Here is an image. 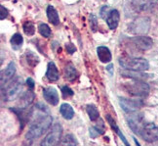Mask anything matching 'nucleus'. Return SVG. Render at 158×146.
Wrapping results in <instances>:
<instances>
[{
	"label": "nucleus",
	"instance_id": "f257e3e1",
	"mask_svg": "<svg viewBox=\"0 0 158 146\" xmlns=\"http://www.w3.org/2000/svg\"><path fill=\"white\" fill-rule=\"evenodd\" d=\"M30 126L26 135L27 140H34L38 138L49 129L52 125V117L45 105L36 104L30 115Z\"/></svg>",
	"mask_w": 158,
	"mask_h": 146
},
{
	"label": "nucleus",
	"instance_id": "f03ea898",
	"mask_svg": "<svg viewBox=\"0 0 158 146\" xmlns=\"http://www.w3.org/2000/svg\"><path fill=\"white\" fill-rule=\"evenodd\" d=\"M123 88L133 96L145 97L149 93V86L142 80H135L130 82H125L123 84Z\"/></svg>",
	"mask_w": 158,
	"mask_h": 146
},
{
	"label": "nucleus",
	"instance_id": "7ed1b4c3",
	"mask_svg": "<svg viewBox=\"0 0 158 146\" xmlns=\"http://www.w3.org/2000/svg\"><path fill=\"white\" fill-rule=\"evenodd\" d=\"M119 64L126 70L133 71H147L149 68V63L143 58H120Z\"/></svg>",
	"mask_w": 158,
	"mask_h": 146
},
{
	"label": "nucleus",
	"instance_id": "20e7f679",
	"mask_svg": "<svg viewBox=\"0 0 158 146\" xmlns=\"http://www.w3.org/2000/svg\"><path fill=\"white\" fill-rule=\"evenodd\" d=\"M9 82V83H6L5 88L2 87V97L5 101L15 99L21 93V90L23 89V82L19 77L15 78L13 81L10 80Z\"/></svg>",
	"mask_w": 158,
	"mask_h": 146
},
{
	"label": "nucleus",
	"instance_id": "39448f33",
	"mask_svg": "<svg viewBox=\"0 0 158 146\" xmlns=\"http://www.w3.org/2000/svg\"><path fill=\"white\" fill-rule=\"evenodd\" d=\"M138 135L141 136L144 141L154 142L158 140V126L153 123H143Z\"/></svg>",
	"mask_w": 158,
	"mask_h": 146
},
{
	"label": "nucleus",
	"instance_id": "423d86ee",
	"mask_svg": "<svg viewBox=\"0 0 158 146\" xmlns=\"http://www.w3.org/2000/svg\"><path fill=\"white\" fill-rule=\"evenodd\" d=\"M63 133V127L60 124H55L52 127L51 131L48 133L45 139L41 142V145L43 146H53L60 142V136Z\"/></svg>",
	"mask_w": 158,
	"mask_h": 146
},
{
	"label": "nucleus",
	"instance_id": "0eeeda50",
	"mask_svg": "<svg viewBox=\"0 0 158 146\" xmlns=\"http://www.w3.org/2000/svg\"><path fill=\"white\" fill-rule=\"evenodd\" d=\"M149 27H150L149 19H148V18H139V19L135 20L131 24L129 29L133 33L143 34L148 32Z\"/></svg>",
	"mask_w": 158,
	"mask_h": 146
},
{
	"label": "nucleus",
	"instance_id": "6e6552de",
	"mask_svg": "<svg viewBox=\"0 0 158 146\" xmlns=\"http://www.w3.org/2000/svg\"><path fill=\"white\" fill-rule=\"evenodd\" d=\"M119 104L126 113H133V112H137L139 108L143 106V101L142 99L120 98Z\"/></svg>",
	"mask_w": 158,
	"mask_h": 146
},
{
	"label": "nucleus",
	"instance_id": "1a4fd4ad",
	"mask_svg": "<svg viewBox=\"0 0 158 146\" xmlns=\"http://www.w3.org/2000/svg\"><path fill=\"white\" fill-rule=\"evenodd\" d=\"M132 44L135 46L136 49L141 50V51H147L149 50L153 45V41L148 36L144 35H139L135 36V38H131Z\"/></svg>",
	"mask_w": 158,
	"mask_h": 146
},
{
	"label": "nucleus",
	"instance_id": "9d476101",
	"mask_svg": "<svg viewBox=\"0 0 158 146\" xmlns=\"http://www.w3.org/2000/svg\"><path fill=\"white\" fill-rule=\"evenodd\" d=\"M158 0H133L132 7L136 12H148L157 5Z\"/></svg>",
	"mask_w": 158,
	"mask_h": 146
},
{
	"label": "nucleus",
	"instance_id": "9b49d317",
	"mask_svg": "<svg viewBox=\"0 0 158 146\" xmlns=\"http://www.w3.org/2000/svg\"><path fill=\"white\" fill-rule=\"evenodd\" d=\"M43 96L45 100L50 103L51 105L53 106H56L58 105L59 103V94H58V91L55 89L54 87H47L43 89Z\"/></svg>",
	"mask_w": 158,
	"mask_h": 146
},
{
	"label": "nucleus",
	"instance_id": "f8f14e48",
	"mask_svg": "<svg viewBox=\"0 0 158 146\" xmlns=\"http://www.w3.org/2000/svg\"><path fill=\"white\" fill-rule=\"evenodd\" d=\"M15 73H16V65L14 62H10L7 66V68L1 73V86H3L10 80H12Z\"/></svg>",
	"mask_w": 158,
	"mask_h": 146
},
{
	"label": "nucleus",
	"instance_id": "ddd939ff",
	"mask_svg": "<svg viewBox=\"0 0 158 146\" xmlns=\"http://www.w3.org/2000/svg\"><path fill=\"white\" fill-rule=\"evenodd\" d=\"M119 19H120V15H119V12L116 9H112L110 11V13L108 14L107 18H106V23H107V26L110 29H115L118 27V24H119Z\"/></svg>",
	"mask_w": 158,
	"mask_h": 146
},
{
	"label": "nucleus",
	"instance_id": "4468645a",
	"mask_svg": "<svg viewBox=\"0 0 158 146\" xmlns=\"http://www.w3.org/2000/svg\"><path fill=\"white\" fill-rule=\"evenodd\" d=\"M46 77L50 82H57L60 78V73L58 71V68L56 64L54 62H49L47 67V72H46Z\"/></svg>",
	"mask_w": 158,
	"mask_h": 146
},
{
	"label": "nucleus",
	"instance_id": "2eb2a0df",
	"mask_svg": "<svg viewBox=\"0 0 158 146\" xmlns=\"http://www.w3.org/2000/svg\"><path fill=\"white\" fill-rule=\"evenodd\" d=\"M97 54L102 63H109L112 59L110 50L106 46H99L97 48Z\"/></svg>",
	"mask_w": 158,
	"mask_h": 146
},
{
	"label": "nucleus",
	"instance_id": "dca6fc26",
	"mask_svg": "<svg viewBox=\"0 0 158 146\" xmlns=\"http://www.w3.org/2000/svg\"><path fill=\"white\" fill-rule=\"evenodd\" d=\"M124 77H129L131 78H135V80H142V81H144L148 78L149 75L148 74H144L142 71H133V70H126V71H123L121 73Z\"/></svg>",
	"mask_w": 158,
	"mask_h": 146
},
{
	"label": "nucleus",
	"instance_id": "f3484780",
	"mask_svg": "<svg viewBox=\"0 0 158 146\" xmlns=\"http://www.w3.org/2000/svg\"><path fill=\"white\" fill-rule=\"evenodd\" d=\"M64 77L68 81L73 82L78 77V73L75 69V67L72 64H68L64 68Z\"/></svg>",
	"mask_w": 158,
	"mask_h": 146
},
{
	"label": "nucleus",
	"instance_id": "a211bd4d",
	"mask_svg": "<svg viewBox=\"0 0 158 146\" xmlns=\"http://www.w3.org/2000/svg\"><path fill=\"white\" fill-rule=\"evenodd\" d=\"M60 112L65 120H71L74 117V110L68 103H64L60 107Z\"/></svg>",
	"mask_w": 158,
	"mask_h": 146
},
{
	"label": "nucleus",
	"instance_id": "6ab92c4d",
	"mask_svg": "<svg viewBox=\"0 0 158 146\" xmlns=\"http://www.w3.org/2000/svg\"><path fill=\"white\" fill-rule=\"evenodd\" d=\"M47 17L48 19H49V21L53 24V25L57 26L60 24V17H59V14L57 10L55 9L52 5H49L47 7Z\"/></svg>",
	"mask_w": 158,
	"mask_h": 146
},
{
	"label": "nucleus",
	"instance_id": "aec40b11",
	"mask_svg": "<svg viewBox=\"0 0 158 146\" xmlns=\"http://www.w3.org/2000/svg\"><path fill=\"white\" fill-rule=\"evenodd\" d=\"M106 120H107V122H108V124L110 125V126L112 127V130L117 133V135L120 136V138H121V140H122L123 142H124V144L125 145H129V143H128V141L126 140V138H125V136H124V135L122 132L120 131V130H119V127L117 126V125H116V122H115L112 118H111V116L110 115H106Z\"/></svg>",
	"mask_w": 158,
	"mask_h": 146
},
{
	"label": "nucleus",
	"instance_id": "412c9836",
	"mask_svg": "<svg viewBox=\"0 0 158 146\" xmlns=\"http://www.w3.org/2000/svg\"><path fill=\"white\" fill-rule=\"evenodd\" d=\"M105 131H106L105 125L102 123V121H101V123H99L97 126L90 127V136L92 138H96L97 136L104 135Z\"/></svg>",
	"mask_w": 158,
	"mask_h": 146
},
{
	"label": "nucleus",
	"instance_id": "4be33fe9",
	"mask_svg": "<svg viewBox=\"0 0 158 146\" xmlns=\"http://www.w3.org/2000/svg\"><path fill=\"white\" fill-rule=\"evenodd\" d=\"M86 111H87V114L90 118L91 121H97L100 117V113H99V110L97 109V107L95 105H88L87 108H86Z\"/></svg>",
	"mask_w": 158,
	"mask_h": 146
},
{
	"label": "nucleus",
	"instance_id": "5701e85b",
	"mask_svg": "<svg viewBox=\"0 0 158 146\" xmlns=\"http://www.w3.org/2000/svg\"><path fill=\"white\" fill-rule=\"evenodd\" d=\"M26 59H27V64L30 67H32V68L39 63V58L36 56L35 54H33L31 51H27V54H26Z\"/></svg>",
	"mask_w": 158,
	"mask_h": 146
},
{
	"label": "nucleus",
	"instance_id": "b1692460",
	"mask_svg": "<svg viewBox=\"0 0 158 146\" xmlns=\"http://www.w3.org/2000/svg\"><path fill=\"white\" fill-rule=\"evenodd\" d=\"M39 33L42 36H44V38H50V36L52 35V30L50 29V27L47 25V24H40L39 27Z\"/></svg>",
	"mask_w": 158,
	"mask_h": 146
},
{
	"label": "nucleus",
	"instance_id": "393cba45",
	"mask_svg": "<svg viewBox=\"0 0 158 146\" xmlns=\"http://www.w3.org/2000/svg\"><path fill=\"white\" fill-rule=\"evenodd\" d=\"M23 32H25V33L28 36H31L34 34L35 33V27L34 25L31 23V22H26L25 24L23 25Z\"/></svg>",
	"mask_w": 158,
	"mask_h": 146
},
{
	"label": "nucleus",
	"instance_id": "a878e982",
	"mask_svg": "<svg viewBox=\"0 0 158 146\" xmlns=\"http://www.w3.org/2000/svg\"><path fill=\"white\" fill-rule=\"evenodd\" d=\"M62 145H75V144H78V142L76 141L75 137L72 135H66L64 138L62 142H60Z\"/></svg>",
	"mask_w": 158,
	"mask_h": 146
},
{
	"label": "nucleus",
	"instance_id": "bb28decb",
	"mask_svg": "<svg viewBox=\"0 0 158 146\" xmlns=\"http://www.w3.org/2000/svg\"><path fill=\"white\" fill-rule=\"evenodd\" d=\"M23 41V38L22 34L20 33H15L13 36L11 38V44L12 46H21Z\"/></svg>",
	"mask_w": 158,
	"mask_h": 146
},
{
	"label": "nucleus",
	"instance_id": "cd10ccee",
	"mask_svg": "<svg viewBox=\"0 0 158 146\" xmlns=\"http://www.w3.org/2000/svg\"><path fill=\"white\" fill-rule=\"evenodd\" d=\"M60 90H62V94H63L64 98H66V97H70V96H72V95L74 94L73 90H72L69 86H63L62 88H60Z\"/></svg>",
	"mask_w": 158,
	"mask_h": 146
},
{
	"label": "nucleus",
	"instance_id": "c85d7f7f",
	"mask_svg": "<svg viewBox=\"0 0 158 146\" xmlns=\"http://www.w3.org/2000/svg\"><path fill=\"white\" fill-rule=\"evenodd\" d=\"M112 9L111 8H109L108 6H104L102 9H101V17L102 18V19H105V20H106V18H107V16H108V14L110 13V11H111Z\"/></svg>",
	"mask_w": 158,
	"mask_h": 146
},
{
	"label": "nucleus",
	"instance_id": "c756f323",
	"mask_svg": "<svg viewBox=\"0 0 158 146\" xmlns=\"http://www.w3.org/2000/svg\"><path fill=\"white\" fill-rule=\"evenodd\" d=\"M0 9H1V15H0V20H4L5 18L8 16V10L6 9L3 5L0 6Z\"/></svg>",
	"mask_w": 158,
	"mask_h": 146
},
{
	"label": "nucleus",
	"instance_id": "7c9ffc66",
	"mask_svg": "<svg viewBox=\"0 0 158 146\" xmlns=\"http://www.w3.org/2000/svg\"><path fill=\"white\" fill-rule=\"evenodd\" d=\"M66 50H68V52L69 53V54H73L75 51H76V48H75V46L72 44V43H68L66 44Z\"/></svg>",
	"mask_w": 158,
	"mask_h": 146
},
{
	"label": "nucleus",
	"instance_id": "2f4dec72",
	"mask_svg": "<svg viewBox=\"0 0 158 146\" xmlns=\"http://www.w3.org/2000/svg\"><path fill=\"white\" fill-rule=\"evenodd\" d=\"M27 86H28V88H29V89H31V90H33V89H34L35 82H34V81L32 80L31 77H28L27 80Z\"/></svg>",
	"mask_w": 158,
	"mask_h": 146
}]
</instances>
